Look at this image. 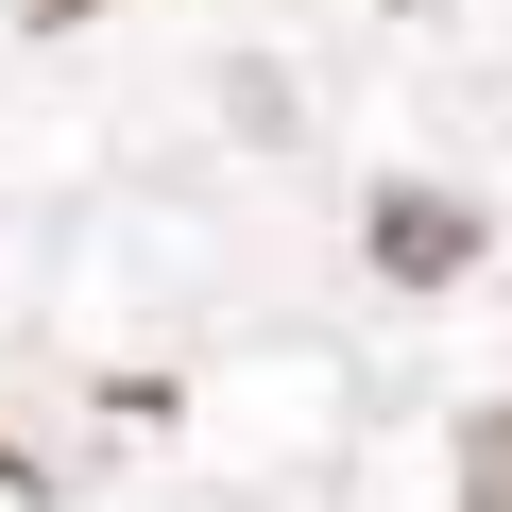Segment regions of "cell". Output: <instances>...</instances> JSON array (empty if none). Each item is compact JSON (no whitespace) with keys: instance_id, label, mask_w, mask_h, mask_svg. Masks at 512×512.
I'll return each mask as SVG.
<instances>
[{"instance_id":"cell-1","label":"cell","mask_w":512,"mask_h":512,"mask_svg":"<svg viewBox=\"0 0 512 512\" xmlns=\"http://www.w3.org/2000/svg\"><path fill=\"white\" fill-rule=\"evenodd\" d=\"M461 512H512V410L461 427Z\"/></svg>"}]
</instances>
